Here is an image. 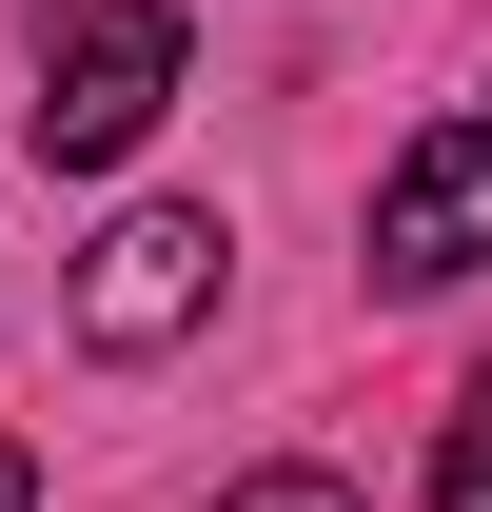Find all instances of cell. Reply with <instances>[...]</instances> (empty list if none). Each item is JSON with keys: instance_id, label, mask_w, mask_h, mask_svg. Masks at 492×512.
I'll use <instances>...</instances> for the list:
<instances>
[{"instance_id": "3957f363", "label": "cell", "mask_w": 492, "mask_h": 512, "mask_svg": "<svg viewBox=\"0 0 492 512\" xmlns=\"http://www.w3.org/2000/svg\"><path fill=\"white\" fill-rule=\"evenodd\" d=\"M374 276L394 296H453V276H492V119H433L394 178H374Z\"/></svg>"}, {"instance_id": "8992f818", "label": "cell", "mask_w": 492, "mask_h": 512, "mask_svg": "<svg viewBox=\"0 0 492 512\" xmlns=\"http://www.w3.org/2000/svg\"><path fill=\"white\" fill-rule=\"evenodd\" d=\"M0 512H40V473H20V434H0Z\"/></svg>"}, {"instance_id": "7a4b0ae2", "label": "cell", "mask_w": 492, "mask_h": 512, "mask_svg": "<svg viewBox=\"0 0 492 512\" xmlns=\"http://www.w3.org/2000/svg\"><path fill=\"white\" fill-rule=\"evenodd\" d=\"M217 276H237V237H217L197 197H138V217L79 237V335H99V355H178V335L217 316Z\"/></svg>"}, {"instance_id": "6da1fadb", "label": "cell", "mask_w": 492, "mask_h": 512, "mask_svg": "<svg viewBox=\"0 0 492 512\" xmlns=\"http://www.w3.org/2000/svg\"><path fill=\"white\" fill-rule=\"evenodd\" d=\"M40 158L60 178H99V158H138V138L178 119V0H79L60 20V60H40Z\"/></svg>"}, {"instance_id": "5b68a950", "label": "cell", "mask_w": 492, "mask_h": 512, "mask_svg": "<svg viewBox=\"0 0 492 512\" xmlns=\"http://www.w3.org/2000/svg\"><path fill=\"white\" fill-rule=\"evenodd\" d=\"M217 512H355V493H335V473H237Z\"/></svg>"}, {"instance_id": "277c9868", "label": "cell", "mask_w": 492, "mask_h": 512, "mask_svg": "<svg viewBox=\"0 0 492 512\" xmlns=\"http://www.w3.org/2000/svg\"><path fill=\"white\" fill-rule=\"evenodd\" d=\"M433 512H492V375L453 394V434H433Z\"/></svg>"}]
</instances>
